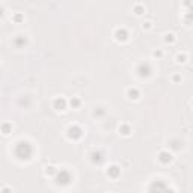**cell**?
Returning a JSON list of instances; mask_svg holds the SVG:
<instances>
[{
    "instance_id": "obj_7",
    "label": "cell",
    "mask_w": 193,
    "mask_h": 193,
    "mask_svg": "<svg viewBox=\"0 0 193 193\" xmlns=\"http://www.w3.org/2000/svg\"><path fill=\"white\" fill-rule=\"evenodd\" d=\"M107 175H109L112 180H116V178L121 175V167L116 166V164H112V166L107 169Z\"/></svg>"
},
{
    "instance_id": "obj_20",
    "label": "cell",
    "mask_w": 193,
    "mask_h": 193,
    "mask_svg": "<svg viewBox=\"0 0 193 193\" xmlns=\"http://www.w3.org/2000/svg\"><path fill=\"white\" fill-rule=\"evenodd\" d=\"M12 18H14V21H17V23H18V21H21V20H23V15H21V14H15Z\"/></svg>"
},
{
    "instance_id": "obj_9",
    "label": "cell",
    "mask_w": 193,
    "mask_h": 193,
    "mask_svg": "<svg viewBox=\"0 0 193 193\" xmlns=\"http://www.w3.org/2000/svg\"><path fill=\"white\" fill-rule=\"evenodd\" d=\"M91 160H92V163L100 164V163L104 160V157H103V152H100V151H94V152L91 154Z\"/></svg>"
},
{
    "instance_id": "obj_18",
    "label": "cell",
    "mask_w": 193,
    "mask_h": 193,
    "mask_svg": "<svg viewBox=\"0 0 193 193\" xmlns=\"http://www.w3.org/2000/svg\"><path fill=\"white\" fill-rule=\"evenodd\" d=\"M186 59H187V56H186L184 53H180V55L177 56V60H178L180 63H183V62H186Z\"/></svg>"
},
{
    "instance_id": "obj_11",
    "label": "cell",
    "mask_w": 193,
    "mask_h": 193,
    "mask_svg": "<svg viewBox=\"0 0 193 193\" xmlns=\"http://www.w3.org/2000/svg\"><path fill=\"white\" fill-rule=\"evenodd\" d=\"M169 187L167 186H164V184H161V181H155L151 187H150V190H167Z\"/></svg>"
},
{
    "instance_id": "obj_4",
    "label": "cell",
    "mask_w": 193,
    "mask_h": 193,
    "mask_svg": "<svg viewBox=\"0 0 193 193\" xmlns=\"http://www.w3.org/2000/svg\"><path fill=\"white\" fill-rule=\"evenodd\" d=\"M66 133H68V137L72 139V140H77V139H80L83 136V130L79 125H71Z\"/></svg>"
},
{
    "instance_id": "obj_24",
    "label": "cell",
    "mask_w": 193,
    "mask_h": 193,
    "mask_svg": "<svg viewBox=\"0 0 193 193\" xmlns=\"http://www.w3.org/2000/svg\"><path fill=\"white\" fill-rule=\"evenodd\" d=\"M174 80H175V82H178V80H181V77H180V76H175V77H174Z\"/></svg>"
},
{
    "instance_id": "obj_23",
    "label": "cell",
    "mask_w": 193,
    "mask_h": 193,
    "mask_svg": "<svg viewBox=\"0 0 193 193\" xmlns=\"http://www.w3.org/2000/svg\"><path fill=\"white\" fill-rule=\"evenodd\" d=\"M151 27V23H143V29H150Z\"/></svg>"
},
{
    "instance_id": "obj_15",
    "label": "cell",
    "mask_w": 193,
    "mask_h": 193,
    "mask_svg": "<svg viewBox=\"0 0 193 193\" xmlns=\"http://www.w3.org/2000/svg\"><path fill=\"white\" fill-rule=\"evenodd\" d=\"M133 12H134L136 15H142V14L145 12V8H143L142 5H136V6H134V9H133Z\"/></svg>"
},
{
    "instance_id": "obj_13",
    "label": "cell",
    "mask_w": 193,
    "mask_h": 193,
    "mask_svg": "<svg viewBox=\"0 0 193 193\" xmlns=\"http://www.w3.org/2000/svg\"><path fill=\"white\" fill-rule=\"evenodd\" d=\"M119 133L121 134H124V136H128L130 133H131V128H130V125H127V124H122L119 127Z\"/></svg>"
},
{
    "instance_id": "obj_6",
    "label": "cell",
    "mask_w": 193,
    "mask_h": 193,
    "mask_svg": "<svg viewBox=\"0 0 193 193\" xmlns=\"http://www.w3.org/2000/svg\"><path fill=\"white\" fill-rule=\"evenodd\" d=\"M115 38H116V41H119V42H125V41L128 39V32H127L125 29H116V30H115Z\"/></svg>"
},
{
    "instance_id": "obj_12",
    "label": "cell",
    "mask_w": 193,
    "mask_h": 193,
    "mask_svg": "<svg viewBox=\"0 0 193 193\" xmlns=\"http://www.w3.org/2000/svg\"><path fill=\"white\" fill-rule=\"evenodd\" d=\"M127 95H128V98H131V100H137L140 94H139V91H137L136 88H131V89H128Z\"/></svg>"
},
{
    "instance_id": "obj_21",
    "label": "cell",
    "mask_w": 193,
    "mask_h": 193,
    "mask_svg": "<svg viewBox=\"0 0 193 193\" xmlns=\"http://www.w3.org/2000/svg\"><path fill=\"white\" fill-rule=\"evenodd\" d=\"M152 55H154L155 57H160V56H161V52H160V50H155V52H154Z\"/></svg>"
},
{
    "instance_id": "obj_16",
    "label": "cell",
    "mask_w": 193,
    "mask_h": 193,
    "mask_svg": "<svg viewBox=\"0 0 193 193\" xmlns=\"http://www.w3.org/2000/svg\"><path fill=\"white\" fill-rule=\"evenodd\" d=\"M69 104L74 107V109H77V107L80 106V100H79V98H71V100H69Z\"/></svg>"
},
{
    "instance_id": "obj_10",
    "label": "cell",
    "mask_w": 193,
    "mask_h": 193,
    "mask_svg": "<svg viewBox=\"0 0 193 193\" xmlns=\"http://www.w3.org/2000/svg\"><path fill=\"white\" fill-rule=\"evenodd\" d=\"M26 44H27V39L24 38L23 35H18V36H15V38H14V45H15V47H18V48L24 47Z\"/></svg>"
},
{
    "instance_id": "obj_3",
    "label": "cell",
    "mask_w": 193,
    "mask_h": 193,
    "mask_svg": "<svg viewBox=\"0 0 193 193\" xmlns=\"http://www.w3.org/2000/svg\"><path fill=\"white\" fill-rule=\"evenodd\" d=\"M136 71H137L139 77H142V79H147V77H150V76L152 74V68H151V65L147 63V62L139 63V66H137Z\"/></svg>"
},
{
    "instance_id": "obj_1",
    "label": "cell",
    "mask_w": 193,
    "mask_h": 193,
    "mask_svg": "<svg viewBox=\"0 0 193 193\" xmlns=\"http://www.w3.org/2000/svg\"><path fill=\"white\" fill-rule=\"evenodd\" d=\"M14 154L18 160H30L32 155H33V148L29 142L20 140L14 148Z\"/></svg>"
},
{
    "instance_id": "obj_17",
    "label": "cell",
    "mask_w": 193,
    "mask_h": 193,
    "mask_svg": "<svg viewBox=\"0 0 193 193\" xmlns=\"http://www.w3.org/2000/svg\"><path fill=\"white\" fill-rule=\"evenodd\" d=\"M11 128H12L11 124H3V125H2V131H3V134H9Z\"/></svg>"
},
{
    "instance_id": "obj_25",
    "label": "cell",
    "mask_w": 193,
    "mask_h": 193,
    "mask_svg": "<svg viewBox=\"0 0 193 193\" xmlns=\"http://www.w3.org/2000/svg\"><path fill=\"white\" fill-rule=\"evenodd\" d=\"M189 12H192V14H193V5H192V8H190V11H189Z\"/></svg>"
},
{
    "instance_id": "obj_14",
    "label": "cell",
    "mask_w": 193,
    "mask_h": 193,
    "mask_svg": "<svg viewBox=\"0 0 193 193\" xmlns=\"http://www.w3.org/2000/svg\"><path fill=\"white\" fill-rule=\"evenodd\" d=\"M56 174H57V169H56L55 166H47V167H45V175L53 177V175H56Z\"/></svg>"
},
{
    "instance_id": "obj_19",
    "label": "cell",
    "mask_w": 193,
    "mask_h": 193,
    "mask_svg": "<svg viewBox=\"0 0 193 193\" xmlns=\"http://www.w3.org/2000/svg\"><path fill=\"white\" fill-rule=\"evenodd\" d=\"M164 41H166V42H174V41H175V38H174V35H172V33H167V35H166V38H164Z\"/></svg>"
},
{
    "instance_id": "obj_26",
    "label": "cell",
    "mask_w": 193,
    "mask_h": 193,
    "mask_svg": "<svg viewBox=\"0 0 193 193\" xmlns=\"http://www.w3.org/2000/svg\"><path fill=\"white\" fill-rule=\"evenodd\" d=\"M192 104H193V100H192Z\"/></svg>"
},
{
    "instance_id": "obj_22",
    "label": "cell",
    "mask_w": 193,
    "mask_h": 193,
    "mask_svg": "<svg viewBox=\"0 0 193 193\" xmlns=\"http://www.w3.org/2000/svg\"><path fill=\"white\" fill-rule=\"evenodd\" d=\"M103 113H104V110H101V109H100V110H95V112H94V115H95V116H96V115H103Z\"/></svg>"
},
{
    "instance_id": "obj_5",
    "label": "cell",
    "mask_w": 193,
    "mask_h": 193,
    "mask_svg": "<svg viewBox=\"0 0 193 193\" xmlns=\"http://www.w3.org/2000/svg\"><path fill=\"white\" fill-rule=\"evenodd\" d=\"M158 160H160V163L167 164V163H171L174 160V157H172V154L169 151H160L158 152Z\"/></svg>"
},
{
    "instance_id": "obj_8",
    "label": "cell",
    "mask_w": 193,
    "mask_h": 193,
    "mask_svg": "<svg viewBox=\"0 0 193 193\" xmlns=\"http://www.w3.org/2000/svg\"><path fill=\"white\" fill-rule=\"evenodd\" d=\"M53 106H55V109H56V110L63 112V110L66 109V100H65V98H62V96H59V98H56V100H55Z\"/></svg>"
},
{
    "instance_id": "obj_2",
    "label": "cell",
    "mask_w": 193,
    "mask_h": 193,
    "mask_svg": "<svg viewBox=\"0 0 193 193\" xmlns=\"http://www.w3.org/2000/svg\"><path fill=\"white\" fill-rule=\"evenodd\" d=\"M55 180H56V184L66 186L72 181V175H71L69 171H66V169H60V171H57V174L55 175Z\"/></svg>"
}]
</instances>
